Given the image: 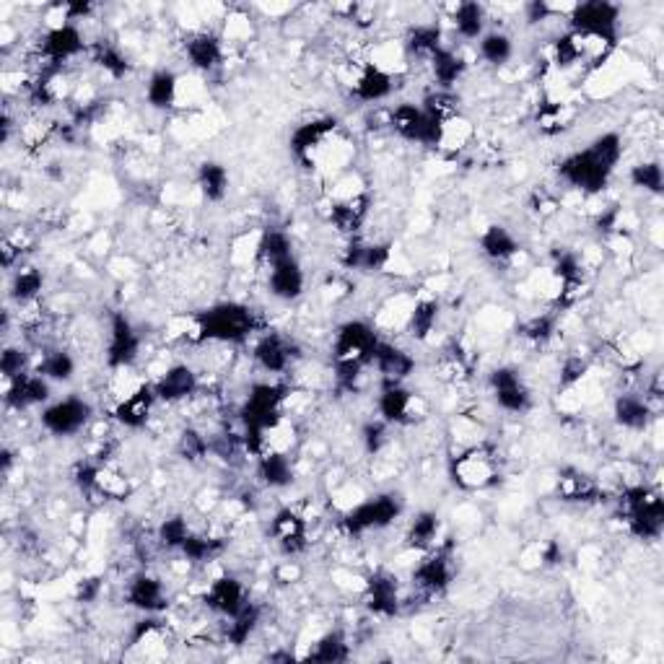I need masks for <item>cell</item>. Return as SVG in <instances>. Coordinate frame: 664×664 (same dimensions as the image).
Here are the masks:
<instances>
[{
    "instance_id": "6da1fadb",
    "label": "cell",
    "mask_w": 664,
    "mask_h": 664,
    "mask_svg": "<svg viewBox=\"0 0 664 664\" xmlns=\"http://www.w3.org/2000/svg\"><path fill=\"white\" fill-rule=\"evenodd\" d=\"M351 143L332 117H317L291 133V154L307 169H345L351 159Z\"/></svg>"
},
{
    "instance_id": "7a4b0ae2",
    "label": "cell",
    "mask_w": 664,
    "mask_h": 664,
    "mask_svg": "<svg viewBox=\"0 0 664 664\" xmlns=\"http://www.w3.org/2000/svg\"><path fill=\"white\" fill-rule=\"evenodd\" d=\"M379 332L366 320H348L332 335V374L340 390H356L358 379L371 369Z\"/></svg>"
},
{
    "instance_id": "3957f363",
    "label": "cell",
    "mask_w": 664,
    "mask_h": 664,
    "mask_svg": "<svg viewBox=\"0 0 664 664\" xmlns=\"http://www.w3.org/2000/svg\"><path fill=\"white\" fill-rule=\"evenodd\" d=\"M252 332H255V312L239 301H224L195 314L185 327V340L192 345H237L244 343Z\"/></svg>"
},
{
    "instance_id": "277c9868",
    "label": "cell",
    "mask_w": 664,
    "mask_h": 664,
    "mask_svg": "<svg viewBox=\"0 0 664 664\" xmlns=\"http://www.w3.org/2000/svg\"><path fill=\"white\" fill-rule=\"evenodd\" d=\"M620 517L626 519V527L639 540H657L664 530V501L652 486L636 483L626 486L618 496Z\"/></svg>"
},
{
    "instance_id": "5b68a950",
    "label": "cell",
    "mask_w": 664,
    "mask_h": 664,
    "mask_svg": "<svg viewBox=\"0 0 664 664\" xmlns=\"http://www.w3.org/2000/svg\"><path fill=\"white\" fill-rule=\"evenodd\" d=\"M400 514H403V501L395 493H379V496L358 501L356 506L345 511V517L340 519V530L345 532L348 540H358L366 532L387 530L390 524L400 519Z\"/></svg>"
},
{
    "instance_id": "8992f818",
    "label": "cell",
    "mask_w": 664,
    "mask_h": 664,
    "mask_svg": "<svg viewBox=\"0 0 664 664\" xmlns=\"http://www.w3.org/2000/svg\"><path fill=\"white\" fill-rule=\"evenodd\" d=\"M449 475L454 486L462 491H480V488L493 486L498 480V452L486 441L467 444L449 465Z\"/></svg>"
},
{
    "instance_id": "52a82bcc",
    "label": "cell",
    "mask_w": 664,
    "mask_h": 664,
    "mask_svg": "<svg viewBox=\"0 0 664 664\" xmlns=\"http://www.w3.org/2000/svg\"><path fill=\"white\" fill-rule=\"evenodd\" d=\"M558 177L569 187L579 190L584 198H597V195H602V190L610 185L613 169L587 146L584 151H576V154L566 156V159L561 161Z\"/></svg>"
},
{
    "instance_id": "ba28073f",
    "label": "cell",
    "mask_w": 664,
    "mask_h": 664,
    "mask_svg": "<svg viewBox=\"0 0 664 664\" xmlns=\"http://www.w3.org/2000/svg\"><path fill=\"white\" fill-rule=\"evenodd\" d=\"M94 421V408L89 400H83L78 395H68L63 400L47 403L39 423L50 436H76L81 434L83 428H89Z\"/></svg>"
},
{
    "instance_id": "9c48e42d",
    "label": "cell",
    "mask_w": 664,
    "mask_h": 664,
    "mask_svg": "<svg viewBox=\"0 0 664 664\" xmlns=\"http://www.w3.org/2000/svg\"><path fill=\"white\" fill-rule=\"evenodd\" d=\"M141 332L133 325L125 312H115L109 320V335H107V369L109 371H122L133 369L141 358Z\"/></svg>"
},
{
    "instance_id": "30bf717a",
    "label": "cell",
    "mask_w": 664,
    "mask_h": 664,
    "mask_svg": "<svg viewBox=\"0 0 664 664\" xmlns=\"http://www.w3.org/2000/svg\"><path fill=\"white\" fill-rule=\"evenodd\" d=\"M488 387H491V395L493 400H496V405L504 410V413L524 415L535 405L532 390L527 387L524 377L514 366H498V369H493L491 374H488Z\"/></svg>"
},
{
    "instance_id": "8fae6325",
    "label": "cell",
    "mask_w": 664,
    "mask_h": 664,
    "mask_svg": "<svg viewBox=\"0 0 664 664\" xmlns=\"http://www.w3.org/2000/svg\"><path fill=\"white\" fill-rule=\"evenodd\" d=\"M452 556L447 553V548H431L426 553H421V561L415 563L413 569V587L418 589L426 597H434V594L447 592V587L452 584Z\"/></svg>"
},
{
    "instance_id": "7c38bea8",
    "label": "cell",
    "mask_w": 664,
    "mask_h": 664,
    "mask_svg": "<svg viewBox=\"0 0 664 664\" xmlns=\"http://www.w3.org/2000/svg\"><path fill=\"white\" fill-rule=\"evenodd\" d=\"M151 387H154V395L159 403L179 405V403H187V400H192V397H198L200 377L195 374L192 366L172 364L161 371L159 377L151 382Z\"/></svg>"
},
{
    "instance_id": "4fadbf2b",
    "label": "cell",
    "mask_w": 664,
    "mask_h": 664,
    "mask_svg": "<svg viewBox=\"0 0 664 664\" xmlns=\"http://www.w3.org/2000/svg\"><path fill=\"white\" fill-rule=\"evenodd\" d=\"M156 405H159V400H156L154 395V387H151V382H143L141 387H135L130 395L115 400L112 421H115L117 426L128 428V431H141V428H146L148 423H151V418H154Z\"/></svg>"
},
{
    "instance_id": "5bb4252c",
    "label": "cell",
    "mask_w": 664,
    "mask_h": 664,
    "mask_svg": "<svg viewBox=\"0 0 664 664\" xmlns=\"http://www.w3.org/2000/svg\"><path fill=\"white\" fill-rule=\"evenodd\" d=\"M203 602L208 610H213L221 618H234L249 602V592L244 587V581L237 579V576L218 574L208 581Z\"/></svg>"
},
{
    "instance_id": "9a60e30c",
    "label": "cell",
    "mask_w": 664,
    "mask_h": 664,
    "mask_svg": "<svg viewBox=\"0 0 664 664\" xmlns=\"http://www.w3.org/2000/svg\"><path fill=\"white\" fill-rule=\"evenodd\" d=\"M296 345L281 335V332H262L257 343L252 345V361L257 364V369H262L265 374H286L296 361Z\"/></svg>"
},
{
    "instance_id": "2e32d148",
    "label": "cell",
    "mask_w": 664,
    "mask_h": 664,
    "mask_svg": "<svg viewBox=\"0 0 664 664\" xmlns=\"http://www.w3.org/2000/svg\"><path fill=\"white\" fill-rule=\"evenodd\" d=\"M421 397L405 384H382L377 395V415L387 426H405L418 418Z\"/></svg>"
},
{
    "instance_id": "e0dca14e",
    "label": "cell",
    "mask_w": 664,
    "mask_h": 664,
    "mask_svg": "<svg viewBox=\"0 0 664 664\" xmlns=\"http://www.w3.org/2000/svg\"><path fill=\"white\" fill-rule=\"evenodd\" d=\"M364 600L371 615L377 618H395L403 607V594H400V581L390 571H374L364 581Z\"/></svg>"
},
{
    "instance_id": "ac0fdd59",
    "label": "cell",
    "mask_w": 664,
    "mask_h": 664,
    "mask_svg": "<svg viewBox=\"0 0 664 664\" xmlns=\"http://www.w3.org/2000/svg\"><path fill=\"white\" fill-rule=\"evenodd\" d=\"M371 369L377 371L382 384H405L413 377L415 356L405 351L403 345L379 338L377 351H374V358H371Z\"/></svg>"
},
{
    "instance_id": "d6986e66",
    "label": "cell",
    "mask_w": 664,
    "mask_h": 664,
    "mask_svg": "<svg viewBox=\"0 0 664 664\" xmlns=\"http://www.w3.org/2000/svg\"><path fill=\"white\" fill-rule=\"evenodd\" d=\"M125 602L143 615H159L169 607V594L159 576L141 571L125 584Z\"/></svg>"
},
{
    "instance_id": "ffe728a7",
    "label": "cell",
    "mask_w": 664,
    "mask_h": 664,
    "mask_svg": "<svg viewBox=\"0 0 664 664\" xmlns=\"http://www.w3.org/2000/svg\"><path fill=\"white\" fill-rule=\"evenodd\" d=\"M50 397L52 382L34 369L6 382V405L16 413H24L29 408H37V405H47Z\"/></svg>"
},
{
    "instance_id": "44dd1931",
    "label": "cell",
    "mask_w": 664,
    "mask_h": 664,
    "mask_svg": "<svg viewBox=\"0 0 664 664\" xmlns=\"http://www.w3.org/2000/svg\"><path fill=\"white\" fill-rule=\"evenodd\" d=\"M270 537L286 556H299L309 545V524L296 509H278L270 519Z\"/></svg>"
},
{
    "instance_id": "7402d4cb",
    "label": "cell",
    "mask_w": 664,
    "mask_h": 664,
    "mask_svg": "<svg viewBox=\"0 0 664 664\" xmlns=\"http://www.w3.org/2000/svg\"><path fill=\"white\" fill-rule=\"evenodd\" d=\"M304 288H307V275L296 255L268 265V291L273 299L291 304L304 296Z\"/></svg>"
},
{
    "instance_id": "603a6c76",
    "label": "cell",
    "mask_w": 664,
    "mask_h": 664,
    "mask_svg": "<svg viewBox=\"0 0 664 664\" xmlns=\"http://www.w3.org/2000/svg\"><path fill=\"white\" fill-rule=\"evenodd\" d=\"M185 58L198 73H213L226 60L224 39L213 32H192L185 39Z\"/></svg>"
},
{
    "instance_id": "cb8c5ba5",
    "label": "cell",
    "mask_w": 664,
    "mask_h": 664,
    "mask_svg": "<svg viewBox=\"0 0 664 664\" xmlns=\"http://www.w3.org/2000/svg\"><path fill=\"white\" fill-rule=\"evenodd\" d=\"M395 91V73H387L377 65H361L356 81L351 83V96L361 104L387 102Z\"/></svg>"
},
{
    "instance_id": "d4e9b609",
    "label": "cell",
    "mask_w": 664,
    "mask_h": 664,
    "mask_svg": "<svg viewBox=\"0 0 664 664\" xmlns=\"http://www.w3.org/2000/svg\"><path fill=\"white\" fill-rule=\"evenodd\" d=\"M654 408L644 397V392H623L615 397L613 403V418L620 428L626 431H646L649 421H652Z\"/></svg>"
},
{
    "instance_id": "484cf974",
    "label": "cell",
    "mask_w": 664,
    "mask_h": 664,
    "mask_svg": "<svg viewBox=\"0 0 664 664\" xmlns=\"http://www.w3.org/2000/svg\"><path fill=\"white\" fill-rule=\"evenodd\" d=\"M426 65L428 71H431V78H434L436 89L444 91H452L454 86L462 81V76H465L467 71V60L462 58L460 52L452 50V47L447 45L441 47V50H436Z\"/></svg>"
},
{
    "instance_id": "4316f807",
    "label": "cell",
    "mask_w": 664,
    "mask_h": 664,
    "mask_svg": "<svg viewBox=\"0 0 664 664\" xmlns=\"http://www.w3.org/2000/svg\"><path fill=\"white\" fill-rule=\"evenodd\" d=\"M257 460V478L268 488L283 491L294 483V462H291V452H262Z\"/></svg>"
},
{
    "instance_id": "83f0119b",
    "label": "cell",
    "mask_w": 664,
    "mask_h": 664,
    "mask_svg": "<svg viewBox=\"0 0 664 664\" xmlns=\"http://www.w3.org/2000/svg\"><path fill=\"white\" fill-rule=\"evenodd\" d=\"M179 86L182 78L172 71V68H159L148 76L146 83V104L151 109L166 112L179 104Z\"/></svg>"
},
{
    "instance_id": "f1b7e54d",
    "label": "cell",
    "mask_w": 664,
    "mask_h": 664,
    "mask_svg": "<svg viewBox=\"0 0 664 664\" xmlns=\"http://www.w3.org/2000/svg\"><path fill=\"white\" fill-rule=\"evenodd\" d=\"M405 55L408 58H421L431 60L436 50L444 47V29H441L439 21H428V24H415L410 26L408 34L403 39Z\"/></svg>"
},
{
    "instance_id": "f546056e",
    "label": "cell",
    "mask_w": 664,
    "mask_h": 664,
    "mask_svg": "<svg viewBox=\"0 0 664 664\" xmlns=\"http://www.w3.org/2000/svg\"><path fill=\"white\" fill-rule=\"evenodd\" d=\"M86 55H89L91 63H94L104 76L112 78V81H122V78L130 73L128 55H125V50H122L120 45H115V42H107V39L91 42Z\"/></svg>"
},
{
    "instance_id": "4dcf8cb0",
    "label": "cell",
    "mask_w": 664,
    "mask_h": 664,
    "mask_svg": "<svg viewBox=\"0 0 664 664\" xmlns=\"http://www.w3.org/2000/svg\"><path fill=\"white\" fill-rule=\"evenodd\" d=\"M439 299L436 296H418L413 299V307L408 312V322H405V332H408L410 338L423 343L434 335L436 322H439Z\"/></svg>"
},
{
    "instance_id": "1f68e13d",
    "label": "cell",
    "mask_w": 664,
    "mask_h": 664,
    "mask_svg": "<svg viewBox=\"0 0 664 664\" xmlns=\"http://www.w3.org/2000/svg\"><path fill=\"white\" fill-rule=\"evenodd\" d=\"M480 252L493 262H509L519 255V239L511 234L506 226L501 224H491L486 229L480 231L478 237Z\"/></svg>"
},
{
    "instance_id": "d6a6232c",
    "label": "cell",
    "mask_w": 664,
    "mask_h": 664,
    "mask_svg": "<svg viewBox=\"0 0 664 664\" xmlns=\"http://www.w3.org/2000/svg\"><path fill=\"white\" fill-rule=\"evenodd\" d=\"M558 496L571 504H597L602 498L600 483L579 470H566L558 478Z\"/></svg>"
},
{
    "instance_id": "836d02e7",
    "label": "cell",
    "mask_w": 664,
    "mask_h": 664,
    "mask_svg": "<svg viewBox=\"0 0 664 664\" xmlns=\"http://www.w3.org/2000/svg\"><path fill=\"white\" fill-rule=\"evenodd\" d=\"M195 182H198V190L208 203H224L226 195H229V169H226L221 161H203L198 166V174H195Z\"/></svg>"
},
{
    "instance_id": "e575fe53",
    "label": "cell",
    "mask_w": 664,
    "mask_h": 664,
    "mask_svg": "<svg viewBox=\"0 0 664 664\" xmlns=\"http://www.w3.org/2000/svg\"><path fill=\"white\" fill-rule=\"evenodd\" d=\"M452 29L462 42H475L486 34V6L480 3H457L452 8Z\"/></svg>"
},
{
    "instance_id": "d590c367",
    "label": "cell",
    "mask_w": 664,
    "mask_h": 664,
    "mask_svg": "<svg viewBox=\"0 0 664 664\" xmlns=\"http://www.w3.org/2000/svg\"><path fill=\"white\" fill-rule=\"evenodd\" d=\"M441 535V519L436 511H418L408 524V532H405V540H408L410 550H418V553H426V550L436 548L439 545Z\"/></svg>"
},
{
    "instance_id": "8d00e7d4",
    "label": "cell",
    "mask_w": 664,
    "mask_h": 664,
    "mask_svg": "<svg viewBox=\"0 0 664 664\" xmlns=\"http://www.w3.org/2000/svg\"><path fill=\"white\" fill-rule=\"evenodd\" d=\"M294 255V239L283 229H265L255 242V257L260 265H273Z\"/></svg>"
},
{
    "instance_id": "74e56055",
    "label": "cell",
    "mask_w": 664,
    "mask_h": 664,
    "mask_svg": "<svg viewBox=\"0 0 664 664\" xmlns=\"http://www.w3.org/2000/svg\"><path fill=\"white\" fill-rule=\"evenodd\" d=\"M42 288H45V275H42V270L29 268V265H19L11 278V299L16 301L19 307H32V304H37L39 296H42Z\"/></svg>"
},
{
    "instance_id": "f35d334b",
    "label": "cell",
    "mask_w": 664,
    "mask_h": 664,
    "mask_svg": "<svg viewBox=\"0 0 664 664\" xmlns=\"http://www.w3.org/2000/svg\"><path fill=\"white\" fill-rule=\"evenodd\" d=\"M76 369V358L68 351H63V348L45 351L37 361V366H34V371H39V374L50 379V382H71V379L76 377Z\"/></svg>"
},
{
    "instance_id": "ab89813d",
    "label": "cell",
    "mask_w": 664,
    "mask_h": 664,
    "mask_svg": "<svg viewBox=\"0 0 664 664\" xmlns=\"http://www.w3.org/2000/svg\"><path fill=\"white\" fill-rule=\"evenodd\" d=\"M312 662H345V659L351 657V646H348V639H345L343 631H327L322 633L320 639L314 641L312 649L304 654Z\"/></svg>"
},
{
    "instance_id": "60d3db41",
    "label": "cell",
    "mask_w": 664,
    "mask_h": 664,
    "mask_svg": "<svg viewBox=\"0 0 664 664\" xmlns=\"http://www.w3.org/2000/svg\"><path fill=\"white\" fill-rule=\"evenodd\" d=\"M260 607L255 602L249 600L244 605V610H239L234 618H226V628H224V639L234 646H242L252 639V633L257 631L260 626Z\"/></svg>"
},
{
    "instance_id": "b9f144b4",
    "label": "cell",
    "mask_w": 664,
    "mask_h": 664,
    "mask_svg": "<svg viewBox=\"0 0 664 664\" xmlns=\"http://www.w3.org/2000/svg\"><path fill=\"white\" fill-rule=\"evenodd\" d=\"M478 55L483 63L501 68L514 58V42L506 32H486L478 39Z\"/></svg>"
},
{
    "instance_id": "7bdbcfd3",
    "label": "cell",
    "mask_w": 664,
    "mask_h": 664,
    "mask_svg": "<svg viewBox=\"0 0 664 664\" xmlns=\"http://www.w3.org/2000/svg\"><path fill=\"white\" fill-rule=\"evenodd\" d=\"M556 332H558V317L553 312H545V314H535V317H530V320L524 322V325L519 327V338L540 348V345L550 343V340L556 338Z\"/></svg>"
},
{
    "instance_id": "ee69618b",
    "label": "cell",
    "mask_w": 664,
    "mask_h": 664,
    "mask_svg": "<svg viewBox=\"0 0 664 664\" xmlns=\"http://www.w3.org/2000/svg\"><path fill=\"white\" fill-rule=\"evenodd\" d=\"M190 535H192L190 519L182 517V514L166 517L164 522L156 527V543L166 550H179Z\"/></svg>"
},
{
    "instance_id": "f6af8a7d",
    "label": "cell",
    "mask_w": 664,
    "mask_h": 664,
    "mask_svg": "<svg viewBox=\"0 0 664 664\" xmlns=\"http://www.w3.org/2000/svg\"><path fill=\"white\" fill-rule=\"evenodd\" d=\"M633 187L649 192V195H662L664 190V172L659 161H641V164L631 166L628 172Z\"/></svg>"
},
{
    "instance_id": "bcb514c9",
    "label": "cell",
    "mask_w": 664,
    "mask_h": 664,
    "mask_svg": "<svg viewBox=\"0 0 664 664\" xmlns=\"http://www.w3.org/2000/svg\"><path fill=\"white\" fill-rule=\"evenodd\" d=\"M390 444V426L382 418H371L361 426V447L369 457H379Z\"/></svg>"
},
{
    "instance_id": "7dc6e473",
    "label": "cell",
    "mask_w": 664,
    "mask_h": 664,
    "mask_svg": "<svg viewBox=\"0 0 664 664\" xmlns=\"http://www.w3.org/2000/svg\"><path fill=\"white\" fill-rule=\"evenodd\" d=\"M0 371H3V379H16L26 371H32V353L21 348V345H6L3 353H0Z\"/></svg>"
},
{
    "instance_id": "c3c4849f",
    "label": "cell",
    "mask_w": 664,
    "mask_h": 664,
    "mask_svg": "<svg viewBox=\"0 0 664 664\" xmlns=\"http://www.w3.org/2000/svg\"><path fill=\"white\" fill-rule=\"evenodd\" d=\"M177 449L187 462H200L211 454V439L200 434L198 428H185L177 441Z\"/></svg>"
},
{
    "instance_id": "681fc988",
    "label": "cell",
    "mask_w": 664,
    "mask_h": 664,
    "mask_svg": "<svg viewBox=\"0 0 664 664\" xmlns=\"http://www.w3.org/2000/svg\"><path fill=\"white\" fill-rule=\"evenodd\" d=\"M589 148H592L594 154L600 156V159L605 161L613 172H615V166L620 164V159H623V138H620V133H615V130L597 135V138L589 143Z\"/></svg>"
},
{
    "instance_id": "f907efd6",
    "label": "cell",
    "mask_w": 664,
    "mask_h": 664,
    "mask_svg": "<svg viewBox=\"0 0 664 664\" xmlns=\"http://www.w3.org/2000/svg\"><path fill=\"white\" fill-rule=\"evenodd\" d=\"M589 361L584 356H569L563 358L561 364V379H558V384H561L563 392H574L576 387H581V382L589 377Z\"/></svg>"
},
{
    "instance_id": "816d5d0a",
    "label": "cell",
    "mask_w": 664,
    "mask_h": 664,
    "mask_svg": "<svg viewBox=\"0 0 664 664\" xmlns=\"http://www.w3.org/2000/svg\"><path fill=\"white\" fill-rule=\"evenodd\" d=\"M558 13L556 6H550L545 0H535V3H527L524 6V19L527 24H543V21H550Z\"/></svg>"
},
{
    "instance_id": "f5cc1de1",
    "label": "cell",
    "mask_w": 664,
    "mask_h": 664,
    "mask_svg": "<svg viewBox=\"0 0 664 664\" xmlns=\"http://www.w3.org/2000/svg\"><path fill=\"white\" fill-rule=\"evenodd\" d=\"M76 600L78 602H96L99 600V594H102V579H96V576H86L76 584Z\"/></svg>"
}]
</instances>
